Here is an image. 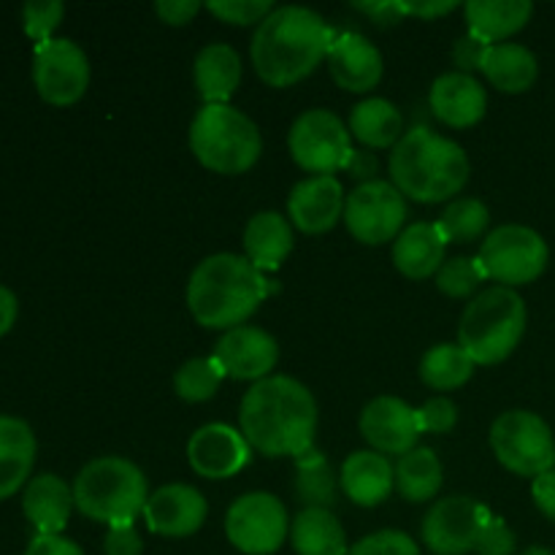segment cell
<instances>
[{"mask_svg":"<svg viewBox=\"0 0 555 555\" xmlns=\"http://www.w3.org/2000/svg\"><path fill=\"white\" fill-rule=\"evenodd\" d=\"M480 70L496 90L518 95V92L534 87L537 76H540V63H537L534 52L520 43H493L488 47Z\"/></svg>","mask_w":555,"mask_h":555,"instance_id":"29","label":"cell"},{"mask_svg":"<svg viewBox=\"0 0 555 555\" xmlns=\"http://www.w3.org/2000/svg\"><path fill=\"white\" fill-rule=\"evenodd\" d=\"M486 52H488V43H482L480 38H475V36H469V33H466V36L461 38V41L453 47V60H455V65L461 68V74L472 76V70L482 68Z\"/></svg>","mask_w":555,"mask_h":555,"instance_id":"43","label":"cell"},{"mask_svg":"<svg viewBox=\"0 0 555 555\" xmlns=\"http://www.w3.org/2000/svg\"><path fill=\"white\" fill-rule=\"evenodd\" d=\"M477 260L488 280L502 282V287H520L540 280L551 260V249L534 228L499 225L486 236Z\"/></svg>","mask_w":555,"mask_h":555,"instance_id":"9","label":"cell"},{"mask_svg":"<svg viewBox=\"0 0 555 555\" xmlns=\"http://www.w3.org/2000/svg\"><path fill=\"white\" fill-rule=\"evenodd\" d=\"M396 486V472L388 455L374 450H358L341 466V488L358 507H377L390 496Z\"/></svg>","mask_w":555,"mask_h":555,"instance_id":"24","label":"cell"},{"mask_svg":"<svg viewBox=\"0 0 555 555\" xmlns=\"http://www.w3.org/2000/svg\"><path fill=\"white\" fill-rule=\"evenodd\" d=\"M146 477L128 459L103 455L90 461L76 475L74 504L85 518L106 524L108 529L133 526L146 507Z\"/></svg>","mask_w":555,"mask_h":555,"instance_id":"5","label":"cell"},{"mask_svg":"<svg viewBox=\"0 0 555 555\" xmlns=\"http://www.w3.org/2000/svg\"><path fill=\"white\" fill-rule=\"evenodd\" d=\"M477 555H515V534L502 518H491L477 542Z\"/></svg>","mask_w":555,"mask_h":555,"instance_id":"42","label":"cell"},{"mask_svg":"<svg viewBox=\"0 0 555 555\" xmlns=\"http://www.w3.org/2000/svg\"><path fill=\"white\" fill-rule=\"evenodd\" d=\"M526 304L513 287H488L461 314L459 345L475 366L507 361L526 334Z\"/></svg>","mask_w":555,"mask_h":555,"instance_id":"6","label":"cell"},{"mask_svg":"<svg viewBox=\"0 0 555 555\" xmlns=\"http://www.w3.org/2000/svg\"><path fill=\"white\" fill-rule=\"evenodd\" d=\"M291 155L304 171L314 177H334L352 157L350 130L328 108H309L293 122L287 135Z\"/></svg>","mask_w":555,"mask_h":555,"instance_id":"10","label":"cell"},{"mask_svg":"<svg viewBox=\"0 0 555 555\" xmlns=\"http://www.w3.org/2000/svg\"><path fill=\"white\" fill-rule=\"evenodd\" d=\"M222 379H225V372L217 358H193L173 374V390L179 399L198 404V401H209L220 390Z\"/></svg>","mask_w":555,"mask_h":555,"instance_id":"36","label":"cell"},{"mask_svg":"<svg viewBox=\"0 0 555 555\" xmlns=\"http://www.w3.org/2000/svg\"><path fill=\"white\" fill-rule=\"evenodd\" d=\"M206 9L228 25H260L274 11L271 0H209Z\"/></svg>","mask_w":555,"mask_h":555,"instance_id":"39","label":"cell"},{"mask_svg":"<svg viewBox=\"0 0 555 555\" xmlns=\"http://www.w3.org/2000/svg\"><path fill=\"white\" fill-rule=\"evenodd\" d=\"M393 472L401 499L412 504L428 502L442 488V464H439L437 453L428 448H415L406 455H401Z\"/></svg>","mask_w":555,"mask_h":555,"instance_id":"32","label":"cell"},{"mask_svg":"<svg viewBox=\"0 0 555 555\" xmlns=\"http://www.w3.org/2000/svg\"><path fill=\"white\" fill-rule=\"evenodd\" d=\"M195 87L204 98L206 106L211 103H228L242 81V57L228 43H209L195 57Z\"/></svg>","mask_w":555,"mask_h":555,"instance_id":"28","label":"cell"},{"mask_svg":"<svg viewBox=\"0 0 555 555\" xmlns=\"http://www.w3.org/2000/svg\"><path fill=\"white\" fill-rule=\"evenodd\" d=\"M225 534L236 551L247 555L276 553L291 534L285 504L263 491L236 499L225 515Z\"/></svg>","mask_w":555,"mask_h":555,"instance_id":"12","label":"cell"},{"mask_svg":"<svg viewBox=\"0 0 555 555\" xmlns=\"http://www.w3.org/2000/svg\"><path fill=\"white\" fill-rule=\"evenodd\" d=\"M328 70L341 90L369 92L383 79V54L361 33H339L328 49Z\"/></svg>","mask_w":555,"mask_h":555,"instance_id":"20","label":"cell"},{"mask_svg":"<svg viewBox=\"0 0 555 555\" xmlns=\"http://www.w3.org/2000/svg\"><path fill=\"white\" fill-rule=\"evenodd\" d=\"M206 513L209 507L201 491L184 482H171L146 499L144 520L150 531L160 537H190L204 526Z\"/></svg>","mask_w":555,"mask_h":555,"instance_id":"18","label":"cell"},{"mask_svg":"<svg viewBox=\"0 0 555 555\" xmlns=\"http://www.w3.org/2000/svg\"><path fill=\"white\" fill-rule=\"evenodd\" d=\"M190 150L209 171L236 177L258 163L263 139L247 114L228 103H211L190 125Z\"/></svg>","mask_w":555,"mask_h":555,"instance_id":"7","label":"cell"},{"mask_svg":"<svg viewBox=\"0 0 555 555\" xmlns=\"http://www.w3.org/2000/svg\"><path fill=\"white\" fill-rule=\"evenodd\" d=\"M345 171H350V177L363 179V182H372L374 173H377V157L372 152H352Z\"/></svg>","mask_w":555,"mask_h":555,"instance_id":"49","label":"cell"},{"mask_svg":"<svg viewBox=\"0 0 555 555\" xmlns=\"http://www.w3.org/2000/svg\"><path fill=\"white\" fill-rule=\"evenodd\" d=\"M244 253L255 269L276 271L293 253V228L280 211H258L244 228Z\"/></svg>","mask_w":555,"mask_h":555,"instance_id":"26","label":"cell"},{"mask_svg":"<svg viewBox=\"0 0 555 555\" xmlns=\"http://www.w3.org/2000/svg\"><path fill=\"white\" fill-rule=\"evenodd\" d=\"M33 81L38 95L52 106H70L90 87V60L70 38H49L36 43Z\"/></svg>","mask_w":555,"mask_h":555,"instance_id":"13","label":"cell"},{"mask_svg":"<svg viewBox=\"0 0 555 555\" xmlns=\"http://www.w3.org/2000/svg\"><path fill=\"white\" fill-rule=\"evenodd\" d=\"M274 291L247 255L217 253L201 260L190 274L188 307L204 328L233 331L247 323Z\"/></svg>","mask_w":555,"mask_h":555,"instance_id":"3","label":"cell"},{"mask_svg":"<svg viewBox=\"0 0 555 555\" xmlns=\"http://www.w3.org/2000/svg\"><path fill=\"white\" fill-rule=\"evenodd\" d=\"M406 201L393 182L372 179L361 182L345 204V225L361 244L377 247V244L399 238L404 231Z\"/></svg>","mask_w":555,"mask_h":555,"instance_id":"11","label":"cell"},{"mask_svg":"<svg viewBox=\"0 0 555 555\" xmlns=\"http://www.w3.org/2000/svg\"><path fill=\"white\" fill-rule=\"evenodd\" d=\"M345 188L336 177H309L293 188L287 198L293 225L301 233L318 236L331 231L345 215Z\"/></svg>","mask_w":555,"mask_h":555,"instance_id":"19","label":"cell"},{"mask_svg":"<svg viewBox=\"0 0 555 555\" xmlns=\"http://www.w3.org/2000/svg\"><path fill=\"white\" fill-rule=\"evenodd\" d=\"M188 461L198 477L228 480L247 466L249 444L236 428L225 423H209L190 437Z\"/></svg>","mask_w":555,"mask_h":555,"instance_id":"17","label":"cell"},{"mask_svg":"<svg viewBox=\"0 0 555 555\" xmlns=\"http://www.w3.org/2000/svg\"><path fill=\"white\" fill-rule=\"evenodd\" d=\"M455 0H444V3H434V0H426V3H404V14L423 16V20H434V16H442L455 11Z\"/></svg>","mask_w":555,"mask_h":555,"instance_id":"51","label":"cell"},{"mask_svg":"<svg viewBox=\"0 0 555 555\" xmlns=\"http://www.w3.org/2000/svg\"><path fill=\"white\" fill-rule=\"evenodd\" d=\"M336 33L307 5H280L255 30L249 54L255 74L269 87H291L307 79L325 57Z\"/></svg>","mask_w":555,"mask_h":555,"instance_id":"2","label":"cell"},{"mask_svg":"<svg viewBox=\"0 0 555 555\" xmlns=\"http://www.w3.org/2000/svg\"><path fill=\"white\" fill-rule=\"evenodd\" d=\"M520 555H555L551 547H542V545H534V547H529V551H524Z\"/></svg>","mask_w":555,"mask_h":555,"instance_id":"52","label":"cell"},{"mask_svg":"<svg viewBox=\"0 0 555 555\" xmlns=\"http://www.w3.org/2000/svg\"><path fill=\"white\" fill-rule=\"evenodd\" d=\"M488 222H491V215H488V206L482 201L459 198L444 209L437 225L442 236L448 238V244H469L488 231Z\"/></svg>","mask_w":555,"mask_h":555,"instance_id":"35","label":"cell"},{"mask_svg":"<svg viewBox=\"0 0 555 555\" xmlns=\"http://www.w3.org/2000/svg\"><path fill=\"white\" fill-rule=\"evenodd\" d=\"M25 555H85L81 547L76 542L65 540V537H41L38 534L36 540L27 545Z\"/></svg>","mask_w":555,"mask_h":555,"instance_id":"47","label":"cell"},{"mask_svg":"<svg viewBox=\"0 0 555 555\" xmlns=\"http://www.w3.org/2000/svg\"><path fill=\"white\" fill-rule=\"evenodd\" d=\"M531 496L534 504L540 507V513L545 518H551L555 524V469L545 472V475L534 477V486H531Z\"/></svg>","mask_w":555,"mask_h":555,"instance_id":"46","label":"cell"},{"mask_svg":"<svg viewBox=\"0 0 555 555\" xmlns=\"http://www.w3.org/2000/svg\"><path fill=\"white\" fill-rule=\"evenodd\" d=\"M74 488L57 475H38L27 482L22 509L41 537H60L74 509Z\"/></svg>","mask_w":555,"mask_h":555,"instance_id":"22","label":"cell"},{"mask_svg":"<svg viewBox=\"0 0 555 555\" xmlns=\"http://www.w3.org/2000/svg\"><path fill=\"white\" fill-rule=\"evenodd\" d=\"M293 551L298 555H347V534L331 509H301L291 526Z\"/></svg>","mask_w":555,"mask_h":555,"instance_id":"30","label":"cell"},{"mask_svg":"<svg viewBox=\"0 0 555 555\" xmlns=\"http://www.w3.org/2000/svg\"><path fill=\"white\" fill-rule=\"evenodd\" d=\"M65 5L60 0H30L22 5V25L33 41L43 43L52 38L54 27L63 22Z\"/></svg>","mask_w":555,"mask_h":555,"instance_id":"38","label":"cell"},{"mask_svg":"<svg viewBox=\"0 0 555 555\" xmlns=\"http://www.w3.org/2000/svg\"><path fill=\"white\" fill-rule=\"evenodd\" d=\"M455 423H459V406L448 396L428 399L417 410V426H421L423 434H448L453 431Z\"/></svg>","mask_w":555,"mask_h":555,"instance_id":"41","label":"cell"},{"mask_svg":"<svg viewBox=\"0 0 555 555\" xmlns=\"http://www.w3.org/2000/svg\"><path fill=\"white\" fill-rule=\"evenodd\" d=\"M16 314H20V301H16V296L9 287L0 285V336L14 328Z\"/></svg>","mask_w":555,"mask_h":555,"instance_id":"50","label":"cell"},{"mask_svg":"<svg viewBox=\"0 0 555 555\" xmlns=\"http://www.w3.org/2000/svg\"><path fill=\"white\" fill-rule=\"evenodd\" d=\"M238 423L249 448L266 459L304 455L318 431V401L307 385L276 374L255 383L244 393Z\"/></svg>","mask_w":555,"mask_h":555,"instance_id":"1","label":"cell"},{"mask_svg":"<svg viewBox=\"0 0 555 555\" xmlns=\"http://www.w3.org/2000/svg\"><path fill=\"white\" fill-rule=\"evenodd\" d=\"M198 0H160V3L155 5L157 16H160L166 25H188V22L198 14Z\"/></svg>","mask_w":555,"mask_h":555,"instance_id":"45","label":"cell"},{"mask_svg":"<svg viewBox=\"0 0 555 555\" xmlns=\"http://www.w3.org/2000/svg\"><path fill=\"white\" fill-rule=\"evenodd\" d=\"M448 238L437 222H412L393 242V263L410 280H428L442 269Z\"/></svg>","mask_w":555,"mask_h":555,"instance_id":"23","label":"cell"},{"mask_svg":"<svg viewBox=\"0 0 555 555\" xmlns=\"http://www.w3.org/2000/svg\"><path fill=\"white\" fill-rule=\"evenodd\" d=\"M296 493L307 509H328L336 499V475L323 453L307 450L296 459Z\"/></svg>","mask_w":555,"mask_h":555,"instance_id":"34","label":"cell"},{"mask_svg":"<svg viewBox=\"0 0 555 555\" xmlns=\"http://www.w3.org/2000/svg\"><path fill=\"white\" fill-rule=\"evenodd\" d=\"M215 358L225 377L260 383V379L269 377L271 369L280 361V345L263 328L238 325V328L222 334V339L215 347Z\"/></svg>","mask_w":555,"mask_h":555,"instance_id":"16","label":"cell"},{"mask_svg":"<svg viewBox=\"0 0 555 555\" xmlns=\"http://www.w3.org/2000/svg\"><path fill=\"white\" fill-rule=\"evenodd\" d=\"M361 437L383 455H406L417 448L421 426H417V410L404 404L396 396H379L369 401L361 412Z\"/></svg>","mask_w":555,"mask_h":555,"instance_id":"15","label":"cell"},{"mask_svg":"<svg viewBox=\"0 0 555 555\" xmlns=\"http://www.w3.org/2000/svg\"><path fill=\"white\" fill-rule=\"evenodd\" d=\"M431 112L439 122L450 128H472L486 117V87L469 74L450 70L431 85Z\"/></svg>","mask_w":555,"mask_h":555,"instance_id":"21","label":"cell"},{"mask_svg":"<svg viewBox=\"0 0 555 555\" xmlns=\"http://www.w3.org/2000/svg\"><path fill=\"white\" fill-rule=\"evenodd\" d=\"M36 464V434L20 417L0 415V502L14 496Z\"/></svg>","mask_w":555,"mask_h":555,"instance_id":"25","label":"cell"},{"mask_svg":"<svg viewBox=\"0 0 555 555\" xmlns=\"http://www.w3.org/2000/svg\"><path fill=\"white\" fill-rule=\"evenodd\" d=\"M475 374V361L461 345H437L423 356L421 379L431 390H455Z\"/></svg>","mask_w":555,"mask_h":555,"instance_id":"33","label":"cell"},{"mask_svg":"<svg viewBox=\"0 0 555 555\" xmlns=\"http://www.w3.org/2000/svg\"><path fill=\"white\" fill-rule=\"evenodd\" d=\"M356 9H361L363 14L372 16L377 25H393L404 16V3L399 0H383V3H356Z\"/></svg>","mask_w":555,"mask_h":555,"instance_id":"48","label":"cell"},{"mask_svg":"<svg viewBox=\"0 0 555 555\" xmlns=\"http://www.w3.org/2000/svg\"><path fill=\"white\" fill-rule=\"evenodd\" d=\"M347 555H421V547L401 531H377L356 542Z\"/></svg>","mask_w":555,"mask_h":555,"instance_id":"40","label":"cell"},{"mask_svg":"<svg viewBox=\"0 0 555 555\" xmlns=\"http://www.w3.org/2000/svg\"><path fill=\"white\" fill-rule=\"evenodd\" d=\"M350 130L361 144L372 150L396 146L404 135V117L385 98H366L350 112Z\"/></svg>","mask_w":555,"mask_h":555,"instance_id":"31","label":"cell"},{"mask_svg":"<svg viewBox=\"0 0 555 555\" xmlns=\"http://www.w3.org/2000/svg\"><path fill=\"white\" fill-rule=\"evenodd\" d=\"M464 11L469 36L493 47L524 30L526 22L534 14V5L529 0H469Z\"/></svg>","mask_w":555,"mask_h":555,"instance_id":"27","label":"cell"},{"mask_svg":"<svg viewBox=\"0 0 555 555\" xmlns=\"http://www.w3.org/2000/svg\"><path fill=\"white\" fill-rule=\"evenodd\" d=\"M486 271H482L477 258H453L444 260L442 269L437 271V287L450 298H469L486 282Z\"/></svg>","mask_w":555,"mask_h":555,"instance_id":"37","label":"cell"},{"mask_svg":"<svg viewBox=\"0 0 555 555\" xmlns=\"http://www.w3.org/2000/svg\"><path fill=\"white\" fill-rule=\"evenodd\" d=\"M390 177L404 198L410 195L421 204H439L466 188L469 157L453 139L417 125L390 152Z\"/></svg>","mask_w":555,"mask_h":555,"instance_id":"4","label":"cell"},{"mask_svg":"<svg viewBox=\"0 0 555 555\" xmlns=\"http://www.w3.org/2000/svg\"><path fill=\"white\" fill-rule=\"evenodd\" d=\"M103 553L106 555H141L144 553V542H141L139 531L133 526H117L108 529L106 542H103Z\"/></svg>","mask_w":555,"mask_h":555,"instance_id":"44","label":"cell"},{"mask_svg":"<svg viewBox=\"0 0 555 555\" xmlns=\"http://www.w3.org/2000/svg\"><path fill=\"white\" fill-rule=\"evenodd\" d=\"M491 509L469 496L439 499L423 518V542L434 555H466L477 551Z\"/></svg>","mask_w":555,"mask_h":555,"instance_id":"14","label":"cell"},{"mask_svg":"<svg viewBox=\"0 0 555 555\" xmlns=\"http://www.w3.org/2000/svg\"><path fill=\"white\" fill-rule=\"evenodd\" d=\"M491 448L499 464L518 477H540L555 469V437L529 410H509L491 426Z\"/></svg>","mask_w":555,"mask_h":555,"instance_id":"8","label":"cell"}]
</instances>
